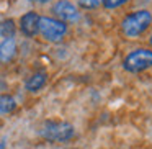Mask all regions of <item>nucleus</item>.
<instances>
[{"instance_id":"nucleus-1","label":"nucleus","mask_w":152,"mask_h":149,"mask_svg":"<svg viewBox=\"0 0 152 149\" xmlns=\"http://www.w3.org/2000/svg\"><path fill=\"white\" fill-rule=\"evenodd\" d=\"M152 25V13L149 10H137L126 15L121 21V30L128 38H139Z\"/></svg>"},{"instance_id":"nucleus-2","label":"nucleus","mask_w":152,"mask_h":149,"mask_svg":"<svg viewBox=\"0 0 152 149\" xmlns=\"http://www.w3.org/2000/svg\"><path fill=\"white\" fill-rule=\"evenodd\" d=\"M152 67V49L137 48L131 51L123 61V69L131 74H139Z\"/></svg>"},{"instance_id":"nucleus-3","label":"nucleus","mask_w":152,"mask_h":149,"mask_svg":"<svg viewBox=\"0 0 152 149\" xmlns=\"http://www.w3.org/2000/svg\"><path fill=\"white\" fill-rule=\"evenodd\" d=\"M41 136L48 141L53 142H64L72 139L74 133V126L67 121H46L41 126Z\"/></svg>"},{"instance_id":"nucleus-4","label":"nucleus","mask_w":152,"mask_h":149,"mask_svg":"<svg viewBox=\"0 0 152 149\" xmlns=\"http://www.w3.org/2000/svg\"><path fill=\"white\" fill-rule=\"evenodd\" d=\"M67 33V25L57 18L51 17H39V34L46 41L57 43Z\"/></svg>"},{"instance_id":"nucleus-5","label":"nucleus","mask_w":152,"mask_h":149,"mask_svg":"<svg viewBox=\"0 0 152 149\" xmlns=\"http://www.w3.org/2000/svg\"><path fill=\"white\" fill-rule=\"evenodd\" d=\"M53 13L56 15L57 20L64 21V23H67V21L69 23L70 21H77L80 17L79 8L72 2H69V0H57L56 4L53 5Z\"/></svg>"},{"instance_id":"nucleus-6","label":"nucleus","mask_w":152,"mask_h":149,"mask_svg":"<svg viewBox=\"0 0 152 149\" xmlns=\"http://www.w3.org/2000/svg\"><path fill=\"white\" fill-rule=\"evenodd\" d=\"M20 31L25 36H36L39 33V15L36 12H26L20 18Z\"/></svg>"},{"instance_id":"nucleus-7","label":"nucleus","mask_w":152,"mask_h":149,"mask_svg":"<svg viewBox=\"0 0 152 149\" xmlns=\"http://www.w3.org/2000/svg\"><path fill=\"white\" fill-rule=\"evenodd\" d=\"M17 54V41L15 38H5L0 43V61L2 62H10Z\"/></svg>"},{"instance_id":"nucleus-8","label":"nucleus","mask_w":152,"mask_h":149,"mask_svg":"<svg viewBox=\"0 0 152 149\" xmlns=\"http://www.w3.org/2000/svg\"><path fill=\"white\" fill-rule=\"evenodd\" d=\"M46 82H48V74L44 72V70H39V72H34L33 76L26 80L25 87H26L28 92H38V90H41L46 85Z\"/></svg>"},{"instance_id":"nucleus-9","label":"nucleus","mask_w":152,"mask_h":149,"mask_svg":"<svg viewBox=\"0 0 152 149\" xmlns=\"http://www.w3.org/2000/svg\"><path fill=\"white\" fill-rule=\"evenodd\" d=\"M17 108V100L12 95H0V115H8Z\"/></svg>"},{"instance_id":"nucleus-10","label":"nucleus","mask_w":152,"mask_h":149,"mask_svg":"<svg viewBox=\"0 0 152 149\" xmlns=\"http://www.w3.org/2000/svg\"><path fill=\"white\" fill-rule=\"evenodd\" d=\"M15 31H17V26H15V21L13 20H4V21H0V36H4L5 38H13Z\"/></svg>"},{"instance_id":"nucleus-11","label":"nucleus","mask_w":152,"mask_h":149,"mask_svg":"<svg viewBox=\"0 0 152 149\" xmlns=\"http://www.w3.org/2000/svg\"><path fill=\"white\" fill-rule=\"evenodd\" d=\"M126 2H128V0H102V5L105 8H108V10H115V8L124 5Z\"/></svg>"},{"instance_id":"nucleus-12","label":"nucleus","mask_w":152,"mask_h":149,"mask_svg":"<svg viewBox=\"0 0 152 149\" xmlns=\"http://www.w3.org/2000/svg\"><path fill=\"white\" fill-rule=\"evenodd\" d=\"M79 5L82 8L90 10V8H96L98 5H102V0H79Z\"/></svg>"},{"instance_id":"nucleus-13","label":"nucleus","mask_w":152,"mask_h":149,"mask_svg":"<svg viewBox=\"0 0 152 149\" xmlns=\"http://www.w3.org/2000/svg\"><path fill=\"white\" fill-rule=\"evenodd\" d=\"M31 2H38V4H44V2H49V0H31Z\"/></svg>"},{"instance_id":"nucleus-14","label":"nucleus","mask_w":152,"mask_h":149,"mask_svg":"<svg viewBox=\"0 0 152 149\" xmlns=\"http://www.w3.org/2000/svg\"><path fill=\"white\" fill-rule=\"evenodd\" d=\"M0 149H5V142H0Z\"/></svg>"},{"instance_id":"nucleus-15","label":"nucleus","mask_w":152,"mask_h":149,"mask_svg":"<svg viewBox=\"0 0 152 149\" xmlns=\"http://www.w3.org/2000/svg\"><path fill=\"white\" fill-rule=\"evenodd\" d=\"M149 44H151V48H152V36L149 38Z\"/></svg>"},{"instance_id":"nucleus-16","label":"nucleus","mask_w":152,"mask_h":149,"mask_svg":"<svg viewBox=\"0 0 152 149\" xmlns=\"http://www.w3.org/2000/svg\"><path fill=\"white\" fill-rule=\"evenodd\" d=\"M72 149H74V148H72Z\"/></svg>"}]
</instances>
